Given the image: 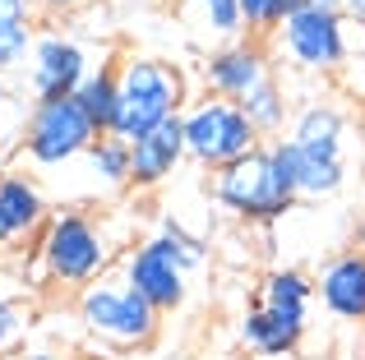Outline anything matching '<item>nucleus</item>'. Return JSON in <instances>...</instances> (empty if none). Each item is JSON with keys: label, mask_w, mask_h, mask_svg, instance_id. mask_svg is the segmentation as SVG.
I'll use <instances>...</instances> for the list:
<instances>
[{"label": "nucleus", "mask_w": 365, "mask_h": 360, "mask_svg": "<svg viewBox=\"0 0 365 360\" xmlns=\"http://www.w3.org/2000/svg\"><path fill=\"white\" fill-rule=\"evenodd\" d=\"M305 0H241V18H245V33L255 37H273V28L282 23L287 14H296Z\"/></svg>", "instance_id": "5701e85b"}, {"label": "nucleus", "mask_w": 365, "mask_h": 360, "mask_svg": "<svg viewBox=\"0 0 365 360\" xmlns=\"http://www.w3.org/2000/svg\"><path fill=\"white\" fill-rule=\"evenodd\" d=\"M190 9H195L199 18H204V28L213 37H222V42H236V37L245 33V18H241V0H185Z\"/></svg>", "instance_id": "4be33fe9"}, {"label": "nucleus", "mask_w": 365, "mask_h": 360, "mask_svg": "<svg viewBox=\"0 0 365 360\" xmlns=\"http://www.w3.org/2000/svg\"><path fill=\"white\" fill-rule=\"evenodd\" d=\"M213 198L227 213L245 217V222H277L296 203L292 185H287V176H282V166H277L268 144L245 153V157H236L222 171H213Z\"/></svg>", "instance_id": "423d86ee"}, {"label": "nucleus", "mask_w": 365, "mask_h": 360, "mask_svg": "<svg viewBox=\"0 0 365 360\" xmlns=\"http://www.w3.org/2000/svg\"><path fill=\"white\" fill-rule=\"evenodd\" d=\"M153 245H158L162 254H167L176 268H185V272H199L208 263V245L199 240V235H190L185 226L176 222V217H167V222L158 226V235H153Z\"/></svg>", "instance_id": "aec40b11"}, {"label": "nucleus", "mask_w": 365, "mask_h": 360, "mask_svg": "<svg viewBox=\"0 0 365 360\" xmlns=\"http://www.w3.org/2000/svg\"><path fill=\"white\" fill-rule=\"evenodd\" d=\"M310 333V305H277V300H255L241 319V346L255 360L296 356Z\"/></svg>", "instance_id": "1a4fd4ad"}, {"label": "nucleus", "mask_w": 365, "mask_h": 360, "mask_svg": "<svg viewBox=\"0 0 365 360\" xmlns=\"http://www.w3.org/2000/svg\"><path fill=\"white\" fill-rule=\"evenodd\" d=\"M259 300H277V305H310L314 300V277L301 268H273L259 282Z\"/></svg>", "instance_id": "412c9836"}, {"label": "nucleus", "mask_w": 365, "mask_h": 360, "mask_svg": "<svg viewBox=\"0 0 365 360\" xmlns=\"http://www.w3.org/2000/svg\"><path fill=\"white\" fill-rule=\"evenodd\" d=\"M190 107V88L185 74L167 60H153V55H130L116 70V120H111V134L120 139H139L153 125L180 116Z\"/></svg>", "instance_id": "f03ea898"}, {"label": "nucleus", "mask_w": 365, "mask_h": 360, "mask_svg": "<svg viewBox=\"0 0 365 360\" xmlns=\"http://www.w3.org/2000/svg\"><path fill=\"white\" fill-rule=\"evenodd\" d=\"M28 337V309L19 305V300L0 296V356L19 351V342Z\"/></svg>", "instance_id": "b1692460"}, {"label": "nucleus", "mask_w": 365, "mask_h": 360, "mask_svg": "<svg viewBox=\"0 0 365 360\" xmlns=\"http://www.w3.org/2000/svg\"><path fill=\"white\" fill-rule=\"evenodd\" d=\"M33 23V0H0V28Z\"/></svg>", "instance_id": "a878e982"}, {"label": "nucleus", "mask_w": 365, "mask_h": 360, "mask_svg": "<svg viewBox=\"0 0 365 360\" xmlns=\"http://www.w3.org/2000/svg\"><path fill=\"white\" fill-rule=\"evenodd\" d=\"M79 0H33V9H46V14H61V9H74Z\"/></svg>", "instance_id": "cd10ccee"}, {"label": "nucleus", "mask_w": 365, "mask_h": 360, "mask_svg": "<svg viewBox=\"0 0 365 360\" xmlns=\"http://www.w3.org/2000/svg\"><path fill=\"white\" fill-rule=\"evenodd\" d=\"M83 157H88L93 176H98L107 189H125V185H130V139L98 134V144H93Z\"/></svg>", "instance_id": "6ab92c4d"}, {"label": "nucleus", "mask_w": 365, "mask_h": 360, "mask_svg": "<svg viewBox=\"0 0 365 360\" xmlns=\"http://www.w3.org/2000/svg\"><path fill=\"white\" fill-rule=\"evenodd\" d=\"M241 107H245V116L255 120V129L264 139H277L287 129V120H292V107H287V92H282V83H277V79H268L259 92H250Z\"/></svg>", "instance_id": "a211bd4d"}, {"label": "nucleus", "mask_w": 365, "mask_h": 360, "mask_svg": "<svg viewBox=\"0 0 365 360\" xmlns=\"http://www.w3.org/2000/svg\"><path fill=\"white\" fill-rule=\"evenodd\" d=\"M273 360H292V356H273Z\"/></svg>", "instance_id": "473e14b6"}, {"label": "nucleus", "mask_w": 365, "mask_h": 360, "mask_svg": "<svg viewBox=\"0 0 365 360\" xmlns=\"http://www.w3.org/2000/svg\"><path fill=\"white\" fill-rule=\"evenodd\" d=\"M351 250H356V254H365V217L356 222V231H351Z\"/></svg>", "instance_id": "c85d7f7f"}, {"label": "nucleus", "mask_w": 365, "mask_h": 360, "mask_svg": "<svg viewBox=\"0 0 365 360\" xmlns=\"http://www.w3.org/2000/svg\"><path fill=\"white\" fill-rule=\"evenodd\" d=\"M268 79H277L268 51L259 42H245V37L222 42L204 60V88L213 92V97H227V102H245L250 92H259Z\"/></svg>", "instance_id": "9d476101"}, {"label": "nucleus", "mask_w": 365, "mask_h": 360, "mask_svg": "<svg viewBox=\"0 0 365 360\" xmlns=\"http://www.w3.org/2000/svg\"><path fill=\"white\" fill-rule=\"evenodd\" d=\"M98 144V125L88 120V111L74 97H56V102H37L33 120L24 134V157L33 166H65L74 157H83Z\"/></svg>", "instance_id": "0eeeda50"}, {"label": "nucleus", "mask_w": 365, "mask_h": 360, "mask_svg": "<svg viewBox=\"0 0 365 360\" xmlns=\"http://www.w3.org/2000/svg\"><path fill=\"white\" fill-rule=\"evenodd\" d=\"M74 102L88 111L98 134H111V120H116V70H88V79L74 88Z\"/></svg>", "instance_id": "f3484780"}, {"label": "nucleus", "mask_w": 365, "mask_h": 360, "mask_svg": "<svg viewBox=\"0 0 365 360\" xmlns=\"http://www.w3.org/2000/svg\"><path fill=\"white\" fill-rule=\"evenodd\" d=\"M46 198L28 176L5 171L0 176V254H19L42 235L46 226Z\"/></svg>", "instance_id": "9b49d317"}, {"label": "nucleus", "mask_w": 365, "mask_h": 360, "mask_svg": "<svg viewBox=\"0 0 365 360\" xmlns=\"http://www.w3.org/2000/svg\"><path fill=\"white\" fill-rule=\"evenodd\" d=\"M19 360H61V356H51V351H28V356H19Z\"/></svg>", "instance_id": "7c9ffc66"}, {"label": "nucleus", "mask_w": 365, "mask_h": 360, "mask_svg": "<svg viewBox=\"0 0 365 360\" xmlns=\"http://www.w3.org/2000/svg\"><path fill=\"white\" fill-rule=\"evenodd\" d=\"M28 55H33V65H28V92H33V102L74 97V88H79L93 70L83 42H74V37H65V33L33 37V51Z\"/></svg>", "instance_id": "6e6552de"}, {"label": "nucleus", "mask_w": 365, "mask_h": 360, "mask_svg": "<svg viewBox=\"0 0 365 360\" xmlns=\"http://www.w3.org/2000/svg\"><path fill=\"white\" fill-rule=\"evenodd\" d=\"M268 148H273V157H277V166H282V176H287V185H292L296 198H329V194H338L342 180H347V162L305 153V148L292 144L287 134H277Z\"/></svg>", "instance_id": "4468645a"}, {"label": "nucleus", "mask_w": 365, "mask_h": 360, "mask_svg": "<svg viewBox=\"0 0 365 360\" xmlns=\"http://www.w3.org/2000/svg\"><path fill=\"white\" fill-rule=\"evenodd\" d=\"M93 360H116V356H93Z\"/></svg>", "instance_id": "2f4dec72"}, {"label": "nucleus", "mask_w": 365, "mask_h": 360, "mask_svg": "<svg viewBox=\"0 0 365 360\" xmlns=\"http://www.w3.org/2000/svg\"><path fill=\"white\" fill-rule=\"evenodd\" d=\"M180 162H185V129H180V116L153 125L148 134H139V139H130V185L153 189L176 171Z\"/></svg>", "instance_id": "2eb2a0df"}, {"label": "nucleus", "mask_w": 365, "mask_h": 360, "mask_svg": "<svg viewBox=\"0 0 365 360\" xmlns=\"http://www.w3.org/2000/svg\"><path fill=\"white\" fill-rule=\"evenodd\" d=\"M158 309L139 296L125 277H98L79 291V324L93 342L111 351H134L158 337Z\"/></svg>", "instance_id": "7ed1b4c3"}, {"label": "nucleus", "mask_w": 365, "mask_h": 360, "mask_svg": "<svg viewBox=\"0 0 365 360\" xmlns=\"http://www.w3.org/2000/svg\"><path fill=\"white\" fill-rule=\"evenodd\" d=\"M28 51H33V23H24V28H0V70L19 65Z\"/></svg>", "instance_id": "393cba45"}, {"label": "nucleus", "mask_w": 365, "mask_h": 360, "mask_svg": "<svg viewBox=\"0 0 365 360\" xmlns=\"http://www.w3.org/2000/svg\"><path fill=\"white\" fill-rule=\"evenodd\" d=\"M314 300L342 324H365V254H333L314 277Z\"/></svg>", "instance_id": "ddd939ff"}, {"label": "nucleus", "mask_w": 365, "mask_h": 360, "mask_svg": "<svg viewBox=\"0 0 365 360\" xmlns=\"http://www.w3.org/2000/svg\"><path fill=\"white\" fill-rule=\"evenodd\" d=\"M305 5H314V9H329V14H342V0H305Z\"/></svg>", "instance_id": "c756f323"}, {"label": "nucleus", "mask_w": 365, "mask_h": 360, "mask_svg": "<svg viewBox=\"0 0 365 360\" xmlns=\"http://www.w3.org/2000/svg\"><path fill=\"white\" fill-rule=\"evenodd\" d=\"M180 129H185V157L208 166V171H222L236 157L264 148V134L255 129V120L245 116L241 102L213 97V92L195 97L180 111Z\"/></svg>", "instance_id": "20e7f679"}, {"label": "nucleus", "mask_w": 365, "mask_h": 360, "mask_svg": "<svg viewBox=\"0 0 365 360\" xmlns=\"http://www.w3.org/2000/svg\"><path fill=\"white\" fill-rule=\"evenodd\" d=\"M273 42L282 51V60H292L296 70L333 74L356 55V46L365 51V28H356L342 14H329V9L301 5L296 14H287L273 28Z\"/></svg>", "instance_id": "39448f33"}, {"label": "nucleus", "mask_w": 365, "mask_h": 360, "mask_svg": "<svg viewBox=\"0 0 365 360\" xmlns=\"http://www.w3.org/2000/svg\"><path fill=\"white\" fill-rule=\"evenodd\" d=\"M111 231L107 222H98L93 213H79V208H65V213H51L37 235V268L56 282V287H74L83 291L88 282L107 277L111 268Z\"/></svg>", "instance_id": "f257e3e1"}, {"label": "nucleus", "mask_w": 365, "mask_h": 360, "mask_svg": "<svg viewBox=\"0 0 365 360\" xmlns=\"http://www.w3.org/2000/svg\"><path fill=\"white\" fill-rule=\"evenodd\" d=\"M120 277L130 282V287L139 291V296L148 300L158 314H167V309L185 305V277H190V272H185V268H176V263H171L153 240L134 245V250L125 254Z\"/></svg>", "instance_id": "f8f14e48"}, {"label": "nucleus", "mask_w": 365, "mask_h": 360, "mask_svg": "<svg viewBox=\"0 0 365 360\" xmlns=\"http://www.w3.org/2000/svg\"><path fill=\"white\" fill-rule=\"evenodd\" d=\"M342 18H351L356 28H365V0H342Z\"/></svg>", "instance_id": "bb28decb"}, {"label": "nucleus", "mask_w": 365, "mask_h": 360, "mask_svg": "<svg viewBox=\"0 0 365 360\" xmlns=\"http://www.w3.org/2000/svg\"><path fill=\"white\" fill-rule=\"evenodd\" d=\"M287 139H292V144H301L305 153H319V157H338V162H347V157H342V144H347V116H342L338 107H329V102H310L305 111H296Z\"/></svg>", "instance_id": "dca6fc26"}]
</instances>
